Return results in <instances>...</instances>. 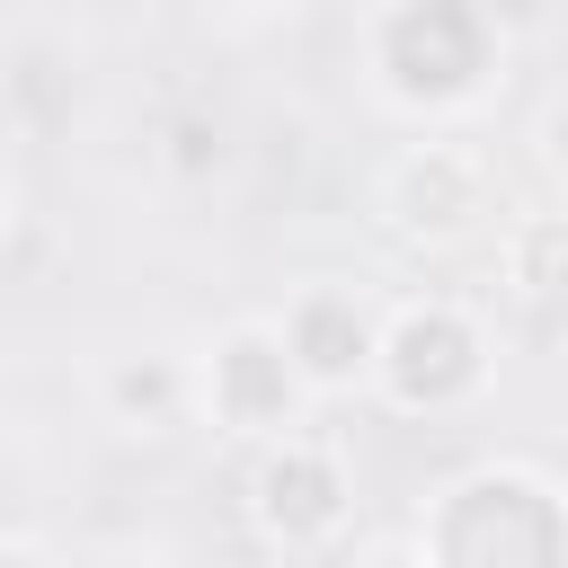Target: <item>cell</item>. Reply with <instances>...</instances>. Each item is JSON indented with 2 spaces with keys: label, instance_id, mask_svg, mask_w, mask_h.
<instances>
[{
  "label": "cell",
  "instance_id": "obj_4",
  "mask_svg": "<svg viewBox=\"0 0 568 568\" xmlns=\"http://www.w3.org/2000/svg\"><path fill=\"white\" fill-rule=\"evenodd\" d=\"M248 515H257V532L284 559H311L320 541H337L346 532V470H337V453L311 444V435H275L257 453V470H248Z\"/></svg>",
  "mask_w": 568,
  "mask_h": 568
},
{
  "label": "cell",
  "instance_id": "obj_8",
  "mask_svg": "<svg viewBox=\"0 0 568 568\" xmlns=\"http://www.w3.org/2000/svg\"><path fill=\"white\" fill-rule=\"evenodd\" d=\"M506 275H515L524 293H559V284H568V222H559V213L524 222V231L506 240Z\"/></svg>",
  "mask_w": 568,
  "mask_h": 568
},
{
  "label": "cell",
  "instance_id": "obj_3",
  "mask_svg": "<svg viewBox=\"0 0 568 568\" xmlns=\"http://www.w3.org/2000/svg\"><path fill=\"white\" fill-rule=\"evenodd\" d=\"M373 382H382V399L408 408V417L462 408V399L488 382V337H479L453 302H408V311L373 337Z\"/></svg>",
  "mask_w": 568,
  "mask_h": 568
},
{
  "label": "cell",
  "instance_id": "obj_9",
  "mask_svg": "<svg viewBox=\"0 0 568 568\" xmlns=\"http://www.w3.org/2000/svg\"><path fill=\"white\" fill-rule=\"evenodd\" d=\"M178 390H186V373H178L169 355H142V364H115V382H106V399H115V417H142V426H160V417L178 408Z\"/></svg>",
  "mask_w": 568,
  "mask_h": 568
},
{
  "label": "cell",
  "instance_id": "obj_15",
  "mask_svg": "<svg viewBox=\"0 0 568 568\" xmlns=\"http://www.w3.org/2000/svg\"><path fill=\"white\" fill-rule=\"evenodd\" d=\"M293 568H302V559H293Z\"/></svg>",
  "mask_w": 568,
  "mask_h": 568
},
{
  "label": "cell",
  "instance_id": "obj_5",
  "mask_svg": "<svg viewBox=\"0 0 568 568\" xmlns=\"http://www.w3.org/2000/svg\"><path fill=\"white\" fill-rule=\"evenodd\" d=\"M302 399H311V390H302L284 337H275L266 320H240V328L213 346V364H204V408H213L231 435H248V444L293 435V426H302Z\"/></svg>",
  "mask_w": 568,
  "mask_h": 568
},
{
  "label": "cell",
  "instance_id": "obj_2",
  "mask_svg": "<svg viewBox=\"0 0 568 568\" xmlns=\"http://www.w3.org/2000/svg\"><path fill=\"white\" fill-rule=\"evenodd\" d=\"M373 71L399 106H462L497 71V18L488 0H399L373 27Z\"/></svg>",
  "mask_w": 568,
  "mask_h": 568
},
{
  "label": "cell",
  "instance_id": "obj_12",
  "mask_svg": "<svg viewBox=\"0 0 568 568\" xmlns=\"http://www.w3.org/2000/svg\"><path fill=\"white\" fill-rule=\"evenodd\" d=\"M550 160L568 169V106H550Z\"/></svg>",
  "mask_w": 568,
  "mask_h": 568
},
{
  "label": "cell",
  "instance_id": "obj_7",
  "mask_svg": "<svg viewBox=\"0 0 568 568\" xmlns=\"http://www.w3.org/2000/svg\"><path fill=\"white\" fill-rule=\"evenodd\" d=\"M284 355H293V373H302V390H355V382H373V320H364V302L355 293H337V284H311L293 311H284Z\"/></svg>",
  "mask_w": 568,
  "mask_h": 568
},
{
  "label": "cell",
  "instance_id": "obj_6",
  "mask_svg": "<svg viewBox=\"0 0 568 568\" xmlns=\"http://www.w3.org/2000/svg\"><path fill=\"white\" fill-rule=\"evenodd\" d=\"M488 213V160L470 142H408L382 169V222L399 240H462Z\"/></svg>",
  "mask_w": 568,
  "mask_h": 568
},
{
  "label": "cell",
  "instance_id": "obj_13",
  "mask_svg": "<svg viewBox=\"0 0 568 568\" xmlns=\"http://www.w3.org/2000/svg\"><path fill=\"white\" fill-rule=\"evenodd\" d=\"M0 568H44V559H36V550H9V541H0Z\"/></svg>",
  "mask_w": 568,
  "mask_h": 568
},
{
  "label": "cell",
  "instance_id": "obj_10",
  "mask_svg": "<svg viewBox=\"0 0 568 568\" xmlns=\"http://www.w3.org/2000/svg\"><path fill=\"white\" fill-rule=\"evenodd\" d=\"M169 142H178V169H186V178H204V169L222 160V133H213L204 115H178V133H169Z\"/></svg>",
  "mask_w": 568,
  "mask_h": 568
},
{
  "label": "cell",
  "instance_id": "obj_1",
  "mask_svg": "<svg viewBox=\"0 0 568 568\" xmlns=\"http://www.w3.org/2000/svg\"><path fill=\"white\" fill-rule=\"evenodd\" d=\"M426 568H568V497L532 470H462L426 524H417Z\"/></svg>",
  "mask_w": 568,
  "mask_h": 568
},
{
  "label": "cell",
  "instance_id": "obj_14",
  "mask_svg": "<svg viewBox=\"0 0 568 568\" xmlns=\"http://www.w3.org/2000/svg\"><path fill=\"white\" fill-rule=\"evenodd\" d=\"M89 568H133V559H89Z\"/></svg>",
  "mask_w": 568,
  "mask_h": 568
},
{
  "label": "cell",
  "instance_id": "obj_11",
  "mask_svg": "<svg viewBox=\"0 0 568 568\" xmlns=\"http://www.w3.org/2000/svg\"><path fill=\"white\" fill-rule=\"evenodd\" d=\"M355 568H426V559H417V550H364Z\"/></svg>",
  "mask_w": 568,
  "mask_h": 568
}]
</instances>
